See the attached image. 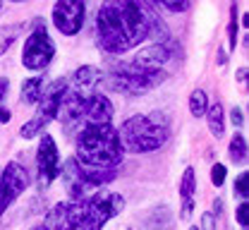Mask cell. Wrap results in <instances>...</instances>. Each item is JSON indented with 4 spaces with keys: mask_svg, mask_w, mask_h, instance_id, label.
I'll return each instance as SVG.
<instances>
[{
    "mask_svg": "<svg viewBox=\"0 0 249 230\" xmlns=\"http://www.w3.org/2000/svg\"><path fill=\"white\" fill-rule=\"evenodd\" d=\"M110 118H113V103L103 94L87 96L84 110H82V120L84 123H110Z\"/></svg>",
    "mask_w": 249,
    "mask_h": 230,
    "instance_id": "14",
    "label": "cell"
},
{
    "mask_svg": "<svg viewBox=\"0 0 249 230\" xmlns=\"http://www.w3.org/2000/svg\"><path fill=\"white\" fill-rule=\"evenodd\" d=\"M232 19H230V27H228V34H230V43H228V48L230 51H235V43H237V7L232 5Z\"/></svg>",
    "mask_w": 249,
    "mask_h": 230,
    "instance_id": "22",
    "label": "cell"
},
{
    "mask_svg": "<svg viewBox=\"0 0 249 230\" xmlns=\"http://www.w3.org/2000/svg\"><path fill=\"white\" fill-rule=\"evenodd\" d=\"M228 151H230V161H232V163H237V165L245 163V159H247V139L237 132V134L230 139V149H228Z\"/></svg>",
    "mask_w": 249,
    "mask_h": 230,
    "instance_id": "18",
    "label": "cell"
},
{
    "mask_svg": "<svg viewBox=\"0 0 249 230\" xmlns=\"http://www.w3.org/2000/svg\"><path fill=\"white\" fill-rule=\"evenodd\" d=\"M79 230H101L115 218L124 206V199L115 192H96L79 199Z\"/></svg>",
    "mask_w": 249,
    "mask_h": 230,
    "instance_id": "4",
    "label": "cell"
},
{
    "mask_svg": "<svg viewBox=\"0 0 249 230\" xmlns=\"http://www.w3.org/2000/svg\"><path fill=\"white\" fill-rule=\"evenodd\" d=\"M232 123H235L237 127L242 125V110H240V108H232Z\"/></svg>",
    "mask_w": 249,
    "mask_h": 230,
    "instance_id": "28",
    "label": "cell"
},
{
    "mask_svg": "<svg viewBox=\"0 0 249 230\" xmlns=\"http://www.w3.org/2000/svg\"><path fill=\"white\" fill-rule=\"evenodd\" d=\"M165 77L168 74L163 70H144L132 63H120L110 70L108 84L120 94H146L156 87H160Z\"/></svg>",
    "mask_w": 249,
    "mask_h": 230,
    "instance_id": "5",
    "label": "cell"
},
{
    "mask_svg": "<svg viewBox=\"0 0 249 230\" xmlns=\"http://www.w3.org/2000/svg\"><path fill=\"white\" fill-rule=\"evenodd\" d=\"M27 187H29V173L24 170V165H19L17 161L5 165V170L0 173V216Z\"/></svg>",
    "mask_w": 249,
    "mask_h": 230,
    "instance_id": "9",
    "label": "cell"
},
{
    "mask_svg": "<svg viewBox=\"0 0 249 230\" xmlns=\"http://www.w3.org/2000/svg\"><path fill=\"white\" fill-rule=\"evenodd\" d=\"M41 96H43V77H31V79H27V82L22 84V101H24L27 106L38 103Z\"/></svg>",
    "mask_w": 249,
    "mask_h": 230,
    "instance_id": "16",
    "label": "cell"
},
{
    "mask_svg": "<svg viewBox=\"0 0 249 230\" xmlns=\"http://www.w3.org/2000/svg\"><path fill=\"white\" fill-rule=\"evenodd\" d=\"M211 182L216 187H223V182H225V165L223 163H216L211 168Z\"/></svg>",
    "mask_w": 249,
    "mask_h": 230,
    "instance_id": "24",
    "label": "cell"
},
{
    "mask_svg": "<svg viewBox=\"0 0 249 230\" xmlns=\"http://www.w3.org/2000/svg\"><path fill=\"white\" fill-rule=\"evenodd\" d=\"M189 110H192L194 118H204V115H206V110H209V99H206V94H204L201 89L192 91V96H189Z\"/></svg>",
    "mask_w": 249,
    "mask_h": 230,
    "instance_id": "20",
    "label": "cell"
},
{
    "mask_svg": "<svg viewBox=\"0 0 249 230\" xmlns=\"http://www.w3.org/2000/svg\"><path fill=\"white\" fill-rule=\"evenodd\" d=\"M206 113H209V130H211V134H213V137H218V139H220V137L225 134V118H223V106H220V103H213V106H211V108H209Z\"/></svg>",
    "mask_w": 249,
    "mask_h": 230,
    "instance_id": "17",
    "label": "cell"
},
{
    "mask_svg": "<svg viewBox=\"0 0 249 230\" xmlns=\"http://www.w3.org/2000/svg\"><path fill=\"white\" fill-rule=\"evenodd\" d=\"M170 137V123L163 113H139L123 123L118 130V139L123 151L132 154H149L160 149Z\"/></svg>",
    "mask_w": 249,
    "mask_h": 230,
    "instance_id": "3",
    "label": "cell"
},
{
    "mask_svg": "<svg viewBox=\"0 0 249 230\" xmlns=\"http://www.w3.org/2000/svg\"><path fill=\"white\" fill-rule=\"evenodd\" d=\"M173 53H170V43L168 41H160V43H151L146 48H142L134 58H132V65L144 67V70H160L165 63H170Z\"/></svg>",
    "mask_w": 249,
    "mask_h": 230,
    "instance_id": "13",
    "label": "cell"
},
{
    "mask_svg": "<svg viewBox=\"0 0 249 230\" xmlns=\"http://www.w3.org/2000/svg\"><path fill=\"white\" fill-rule=\"evenodd\" d=\"M235 195H237V197H247V195H249V177H247V173L237 175V182H235Z\"/></svg>",
    "mask_w": 249,
    "mask_h": 230,
    "instance_id": "23",
    "label": "cell"
},
{
    "mask_svg": "<svg viewBox=\"0 0 249 230\" xmlns=\"http://www.w3.org/2000/svg\"><path fill=\"white\" fill-rule=\"evenodd\" d=\"M115 180V170H103V168H89V165H82L77 159H70L65 163V170H62V182H65V190L67 195L79 201L84 199L91 190L106 185Z\"/></svg>",
    "mask_w": 249,
    "mask_h": 230,
    "instance_id": "6",
    "label": "cell"
},
{
    "mask_svg": "<svg viewBox=\"0 0 249 230\" xmlns=\"http://www.w3.org/2000/svg\"><path fill=\"white\" fill-rule=\"evenodd\" d=\"M5 94H7V79H0V101L5 99Z\"/></svg>",
    "mask_w": 249,
    "mask_h": 230,
    "instance_id": "29",
    "label": "cell"
},
{
    "mask_svg": "<svg viewBox=\"0 0 249 230\" xmlns=\"http://www.w3.org/2000/svg\"><path fill=\"white\" fill-rule=\"evenodd\" d=\"M0 123H10V110L0 108Z\"/></svg>",
    "mask_w": 249,
    "mask_h": 230,
    "instance_id": "30",
    "label": "cell"
},
{
    "mask_svg": "<svg viewBox=\"0 0 249 230\" xmlns=\"http://www.w3.org/2000/svg\"><path fill=\"white\" fill-rule=\"evenodd\" d=\"M65 94H67V82H62V79L55 82L48 91H43L41 101L36 103V106H38V108H36V115L19 130V134H22L24 139H34L38 132H43V127H46L48 123H53V120L58 118V110H60V103H62V99H65Z\"/></svg>",
    "mask_w": 249,
    "mask_h": 230,
    "instance_id": "7",
    "label": "cell"
},
{
    "mask_svg": "<svg viewBox=\"0 0 249 230\" xmlns=\"http://www.w3.org/2000/svg\"><path fill=\"white\" fill-rule=\"evenodd\" d=\"M163 7L168 12H185V10H189V2L187 0H165Z\"/></svg>",
    "mask_w": 249,
    "mask_h": 230,
    "instance_id": "26",
    "label": "cell"
},
{
    "mask_svg": "<svg viewBox=\"0 0 249 230\" xmlns=\"http://www.w3.org/2000/svg\"><path fill=\"white\" fill-rule=\"evenodd\" d=\"M245 74H247V70H245V67H242V70H240V72H237V79H240V84H242V82H245Z\"/></svg>",
    "mask_w": 249,
    "mask_h": 230,
    "instance_id": "31",
    "label": "cell"
},
{
    "mask_svg": "<svg viewBox=\"0 0 249 230\" xmlns=\"http://www.w3.org/2000/svg\"><path fill=\"white\" fill-rule=\"evenodd\" d=\"M17 27H0V55L7 53V48L17 41Z\"/></svg>",
    "mask_w": 249,
    "mask_h": 230,
    "instance_id": "21",
    "label": "cell"
},
{
    "mask_svg": "<svg viewBox=\"0 0 249 230\" xmlns=\"http://www.w3.org/2000/svg\"><path fill=\"white\" fill-rule=\"evenodd\" d=\"M194 190H196V177H194V170L187 168L182 173V182H180V199H182V204L194 201Z\"/></svg>",
    "mask_w": 249,
    "mask_h": 230,
    "instance_id": "19",
    "label": "cell"
},
{
    "mask_svg": "<svg viewBox=\"0 0 249 230\" xmlns=\"http://www.w3.org/2000/svg\"><path fill=\"white\" fill-rule=\"evenodd\" d=\"M36 168L41 175V185L48 187L60 170V154H58V144L51 134H43L38 142V151H36Z\"/></svg>",
    "mask_w": 249,
    "mask_h": 230,
    "instance_id": "11",
    "label": "cell"
},
{
    "mask_svg": "<svg viewBox=\"0 0 249 230\" xmlns=\"http://www.w3.org/2000/svg\"><path fill=\"white\" fill-rule=\"evenodd\" d=\"M96 29L101 46L108 53L120 55L146 41L149 36H154L156 29L163 27L160 17L146 2H106L98 10Z\"/></svg>",
    "mask_w": 249,
    "mask_h": 230,
    "instance_id": "1",
    "label": "cell"
},
{
    "mask_svg": "<svg viewBox=\"0 0 249 230\" xmlns=\"http://www.w3.org/2000/svg\"><path fill=\"white\" fill-rule=\"evenodd\" d=\"M34 230H43V228H34Z\"/></svg>",
    "mask_w": 249,
    "mask_h": 230,
    "instance_id": "33",
    "label": "cell"
},
{
    "mask_svg": "<svg viewBox=\"0 0 249 230\" xmlns=\"http://www.w3.org/2000/svg\"><path fill=\"white\" fill-rule=\"evenodd\" d=\"M101 79H103V72H101L98 67L84 65L74 72V77H72V84H74V87H72V89H77V91H82V94H93V87H98Z\"/></svg>",
    "mask_w": 249,
    "mask_h": 230,
    "instance_id": "15",
    "label": "cell"
},
{
    "mask_svg": "<svg viewBox=\"0 0 249 230\" xmlns=\"http://www.w3.org/2000/svg\"><path fill=\"white\" fill-rule=\"evenodd\" d=\"M43 230H79V204L77 201L55 204L46 216Z\"/></svg>",
    "mask_w": 249,
    "mask_h": 230,
    "instance_id": "12",
    "label": "cell"
},
{
    "mask_svg": "<svg viewBox=\"0 0 249 230\" xmlns=\"http://www.w3.org/2000/svg\"><path fill=\"white\" fill-rule=\"evenodd\" d=\"M201 226H204V230H213L216 228V223H213V213H204V218H201Z\"/></svg>",
    "mask_w": 249,
    "mask_h": 230,
    "instance_id": "27",
    "label": "cell"
},
{
    "mask_svg": "<svg viewBox=\"0 0 249 230\" xmlns=\"http://www.w3.org/2000/svg\"><path fill=\"white\" fill-rule=\"evenodd\" d=\"M235 218H237V223H240L242 228H247V226H249V204H247V201H242V204L237 206Z\"/></svg>",
    "mask_w": 249,
    "mask_h": 230,
    "instance_id": "25",
    "label": "cell"
},
{
    "mask_svg": "<svg viewBox=\"0 0 249 230\" xmlns=\"http://www.w3.org/2000/svg\"><path fill=\"white\" fill-rule=\"evenodd\" d=\"M189 230H199V228H189Z\"/></svg>",
    "mask_w": 249,
    "mask_h": 230,
    "instance_id": "32",
    "label": "cell"
},
{
    "mask_svg": "<svg viewBox=\"0 0 249 230\" xmlns=\"http://www.w3.org/2000/svg\"><path fill=\"white\" fill-rule=\"evenodd\" d=\"M123 154L118 130L110 123H84L77 130V161L82 165L113 170Z\"/></svg>",
    "mask_w": 249,
    "mask_h": 230,
    "instance_id": "2",
    "label": "cell"
},
{
    "mask_svg": "<svg viewBox=\"0 0 249 230\" xmlns=\"http://www.w3.org/2000/svg\"><path fill=\"white\" fill-rule=\"evenodd\" d=\"M53 55H55V46H53L48 32L43 29V24H38L31 32L29 38H27V43H24L22 63H24V67H29V70H43L53 60Z\"/></svg>",
    "mask_w": 249,
    "mask_h": 230,
    "instance_id": "8",
    "label": "cell"
},
{
    "mask_svg": "<svg viewBox=\"0 0 249 230\" xmlns=\"http://www.w3.org/2000/svg\"><path fill=\"white\" fill-rule=\"evenodd\" d=\"M84 12H87L84 2H77V0L55 2V7H53V24L65 36H74L82 29V24H84Z\"/></svg>",
    "mask_w": 249,
    "mask_h": 230,
    "instance_id": "10",
    "label": "cell"
}]
</instances>
